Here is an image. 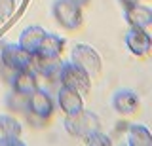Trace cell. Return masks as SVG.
Returning <instances> with one entry per match:
<instances>
[{
  "label": "cell",
  "mask_w": 152,
  "mask_h": 146,
  "mask_svg": "<svg viewBox=\"0 0 152 146\" xmlns=\"http://www.w3.org/2000/svg\"><path fill=\"white\" fill-rule=\"evenodd\" d=\"M63 87H69L72 91L80 93V95H88L91 89V76L86 74L78 65H74L72 61H63L59 68V78Z\"/></svg>",
  "instance_id": "1"
},
{
  "label": "cell",
  "mask_w": 152,
  "mask_h": 146,
  "mask_svg": "<svg viewBox=\"0 0 152 146\" xmlns=\"http://www.w3.org/2000/svg\"><path fill=\"white\" fill-rule=\"evenodd\" d=\"M65 131L69 133L70 137H76V139H84L86 135H89L91 131H97L101 129V120L99 116L91 110H82L74 116H65Z\"/></svg>",
  "instance_id": "2"
},
{
  "label": "cell",
  "mask_w": 152,
  "mask_h": 146,
  "mask_svg": "<svg viewBox=\"0 0 152 146\" xmlns=\"http://www.w3.org/2000/svg\"><path fill=\"white\" fill-rule=\"evenodd\" d=\"M51 13H53V19L65 31H78L84 23L82 8L74 6L70 0H55L51 4Z\"/></svg>",
  "instance_id": "3"
},
{
  "label": "cell",
  "mask_w": 152,
  "mask_h": 146,
  "mask_svg": "<svg viewBox=\"0 0 152 146\" xmlns=\"http://www.w3.org/2000/svg\"><path fill=\"white\" fill-rule=\"evenodd\" d=\"M70 61L74 65H78L86 74H89L91 78H95L103 68V61L101 55L95 51V48L88 44H74L72 51H70Z\"/></svg>",
  "instance_id": "4"
},
{
  "label": "cell",
  "mask_w": 152,
  "mask_h": 146,
  "mask_svg": "<svg viewBox=\"0 0 152 146\" xmlns=\"http://www.w3.org/2000/svg\"><path fill=\"white\" fill-rule=\"evenodd\" d=\"M0 61L12 72H15V70H27V68H31L32 53L23 49L19 44H4L2 49H0Z\"/></svg>",
  "instance_id": "5"
},
{
  "label": "cell",
  "mask_w": 152,
  "mask_h": 146,
  "mask_svg": "<svg viewBox=\"0 0 152 146\" xmlns=\"http://www.w3.org/2000/svg\"><path fill=\"white\" fill-rule=\"evenodd\" d=\"M124 40H126L127 49L135 57H146L152 49V38L146 29H133V27H129V31L126 32Z\"/></svg>",
  "instance_id": "6"
},
{
  "label": "cell",
  "mask_w": 152,
  "mask_h": 146,
  "mask_svg": "<svg viewBox=\"0 0 152 146\" xmlns=\"http://www.w3.org/2000/svg\"><path fill=\"white\" fill-rule=\"evenodd\" d=\"M27 110L32 112V114L44 118V120H50L55 112V105H53V99L50 97V93L44 91V89H34V91L28 95L27 99Z\"/></svg>",
  "instance_id": "7"
},
{
  "label": "cell",
  "mask_w": 152,
  "mask_h": 146,
  "mask_svg": "<svg viewBox=\"0 0 152 146\" xmlns=\"http://www.w3.org/2000/svg\"><path fill=\"white\" fill-rule=\"evenodd\" d=\"M112 108L118 112L120 116H133L137 110H139V105H141V101H139V95H137L133 89H127V87H124V89H118L116 93L112 95Z\"/></svg>",
  "instance_id": "8"
},
{
  "label": "cell",
  "mask_w": 152,
  "mask_h": 146,
  "mask_svg": "<svg viewBox=\"0 0 152 146\" xmlns=\"http://www.w3.org/2000/svg\"><path fill=\"white\" fill-rule=\"evenodd\" d=\"M65 49V38H61L59 34H51V32H46L44 38L38 44V49L34 55H40L44 59H61Z\"/></svg>",
  "instance_id": "9"
},
{
  "label": "cell",
  "mask_w": 152,
  "mask_h": 146,
  "mask_svg": "<svg viewBox=\"0 0 152 146\" xmlns=\"http://www.w3.org/2000/svg\"><path fill=\"white\" fill-rule=\"evenodd\" d=\"M124 17H126L127 25L133 27V29H146L152 25V10L146 4H137V6H129L124 12Z\"/></svg>",
  "instance_id": "10"
},
{
  "label": "cell",
  "mask_w": 152,
  "mask_h": 146,
  "mask_svg": "<svg viewBox=\"0 0 152 146\" xmlns=\"http://www.w3.org/2000/svg\"><path fill=\"white\" fill-rule=\"evenodd\" d=\"M57 102H59V108L63 110L65 116H74L84 108L82 95L72 91V89H69V87H63V86L57 91Z\"/></svg>",
  "instance_id": "11"
},
{
  "label": "cell",
  "mask_w": 152,
  "mask_h": 146,
  "mask_svg": "<svg viewBox=\"0 0 152 146\" xmlns=\"http://www.w3.org/2000/svg\"><path fill=\"white\" fill-rule=\"evenodd\" d=\"M38 76L32 72V68L27 70H15L12 72V78H10V86H12L13 91L17 93H25V95H31L34 89H38Z\"/></svg>",
  "instance_id": "12"
},
{
  "label": "cell",
  "mask_w": 152,
  "mask_h": 146,
  "mask_svg": "<svg viewBox=\"0 0 152 146\" xmlns=\"http://www.w3.org/2000/svg\"><path fill=\"white\" fill-rule=\"evenodd\" d=\"M61 59H44L40 55H32V63H31V68L36 76H42L46 80H51L55 82L59 78V68H61Z\"/></svg>",
  "instance_id": "13"
},
{
  "label": "cell",
  "mask_w": 152,
  "mask_h": 146,
  "mask_svg": "<svg viewBox=\"0 0 152 146\" xmlns=\"http://www.w3.org/2000/svg\"><path fill=\"white\" fill-rule=\"evenodd\" d=\"M46 31L42 29L40 25H31L27 27V29H23V32L19 34V42L17 44L21 46L23 49H27L28 53L34 55L36 49H38V44H40V40L44 38Z\"/></svg>",
  "instance_id": "14"
},
{
  "label": "cell",
  "mask_w": 152,
  "mask_h": 146,
  "mask_svg": "<svg viewBox=\"0 0 152 146\" xmlns=\"http://www.w3.org/2000/svg\"><path fill=\"white\" fill-rule=\"evenodd\" d=\"M126 131H127V144L129 146H150L152 144V135L146 125L129 123Z\"/></svg>",
  "instance_id": "15"
},
{
  "label": "cell",
  "mask_w": 152,
  "mask_h": 146,
  "mask_svg": "<svg viewBox=\"0 0 152 146\" xmlns=\"http://www.w3.org/2000/svg\"><path fill=\"white\" fill-rule=\"evenodd\" d=\"M27 99H28V95H25V93H17V91L12 89V93L6 95L4 105H6V108L12 110V112H23V114H25L27 112Z\"/></svg>",
  "instance_id": "16"
},
{
  "label": "cell",
  "mask_w": 152,
  "mask_h": 146,
  "mask_svg": "<svg viewBox=\"0 0 152 146\" xmlns=\"http://www.w3.org/2000/svg\"><path fill=\"white\" fill-rule=\"evenodd\" d=\"M23 131L21 123L15 120L13 116L8 114H0V135H12V137H19Z\"/></svg>",
  "instance_id": "17"
},
{
  "label": "cell",
  "mask_w": 152,
  "mask_h": 146,
  "mask_svg": "<svg viewBox=\"0 0 152 146\" xmlns=\"http://www.w3.org/2000/svg\"><path fill=\"white\" fill-rule=\"evenodd\" d=\"M82 140H84V144H88V146H110V144H112L110 137L104 135V133H101V129L91 131V133L86 135Z\"/></svg>",
  "instance_id": "18"
},
{
  "label": "cell",
  "mask_w": 152,
  "mask_h": 146,
  "mask_svg": "<svg viewBox=\"0 0 152 146\" xmlns=\"http://www.w3.org/2000/svg\"><path fill=\"white\" fill-rule=\"evenodd\" d=\"M15 0H0V23L12 17V13L15 12Z\"/></svg>",
  "instance_id": "19"
},
{
  "label": "cell",
  "mask_w": 152,
  "mask_h": 146,
  "mask_svg": "<svg viewBox=\"0 0 152 146\" xmlns=\"http://www.w3.org/2000/svg\"><path fill=\"white\" fill-rule=\"evenodd\" d=\"M25 116H27V121L31 123L34 129H42L46 123H48V120H44V118H40V116H36V114H32V112H25Z\"/></svg>",
  "instance_id": "20"
},
{
  "label": "cell",
  "mask_w": 152,
  "mask_h": 146,
  "mask_svg": "<svg viewBox=\"0 0 152 146\" xmlns=\"http://www.w3.org/2000/svg\"><path fill=\"white\" fill-rule=\"evenodd\" d=\"M0 146H25L19 137H12V135H0Z\"/></svg>",
  "instance_id": "21"
},
{
  "label": "cell",
  "mask_w": 152,
  "mask_h": 146,
  "mask_svg": "<svg viewBox=\"0 0 152 146\" xmlns=\"http://www.w3.org/2000/svg\"><path fill=\"white\" fill-rule=\"evenodd\" d=\"M141 2H148V0H120V4L124 8H129V6H137Z\"/></svg>",
  "instance_id": "22"
},
{
  "label": "cell",
  "mask_w": 152,
  "mask_h": 146,
  "mask_svg": "<svg viewBox=\"0 0 152 146\" xmlns=\"http://www.w3.org/2000/svg\"><path fill=\"white\" fill-rule=\"evenodd\" d=\"M70 2H72L74 6H78V8H86L89 2H91V0H70Z\"/></svg>",
  "instance_id": "23"
}]
</instances>
